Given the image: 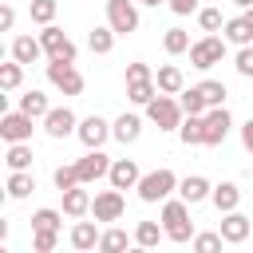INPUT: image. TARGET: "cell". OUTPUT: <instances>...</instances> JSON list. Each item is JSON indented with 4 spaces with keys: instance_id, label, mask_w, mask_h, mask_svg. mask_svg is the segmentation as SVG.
I'll use <instances>...</instances> for the list:
<instances>
[{
    "instance_id": "4fadbf2b",
    "label": "cell",
    "mask_w": 253,
    "mask_h": 253,
    "mask_svg": "<svg viewBox=\"0 0 253 253\" xmlns=\"http://www.w3.org/2000/svg\"><path fill=\"white\" fill-rule=\"evenodd\" d=\"M138 178H142V170H138L134 158H115V162H111L107 182H111L115 190H138Z\"/></svg>"
},
{
    "instance_id": "6da1fadb",
    "label": "cell",
    "mask_w": 253,
    "mask_h": 253,
    "mask_svg": "<svg viewBox=\"0 0 253 253\" xmlns=\"http://www.w3.org/2000/svg\"><path fill=\"white\" fill-rule=\"evenodd\" d=\"M162 229L178 245L194 241V221H190V202L186 198H166L162 202Z\"/></svg>"
},
{
    "instance_id": "d6986e66",
    "label": "cell",
    "mask_w": 253,
    "mask_h": 253,
    "mask_svg": "<svg viewBox=\"0 0 253 253\" xmlns=\"http://www.w3.org/2000/svg\"><path fill=\"white\" fill-rule=\"evenodd\" d=\"M111 134H115V138H119L123 146L138 142V134H142V119H138V115H126V111H123V115H119V119L111 123Z\"/></svg>"
},
{
    "instance_id": "ab89813d",
    "label": "cell",
    "mask_w": 253,
    "mask_h": 253,
    "mask_svg": "<svg viewBox=\"0 0 253 253\" xmlns=\"http://www.w3.org/2000/svg\"><path fill=\"white\" fill-rule=\"evenodd\" d=\"M51 182H55V190H59V194H63V190H71V186H79V170H75V162H71V166H55Z\"/></svg>"
},
{
    "instance_id": "484cf974",
    "label": "cell",
    "mask_w": 253,
    "mask_h": 253,
    "mask_svg": "<svg viewBox=\"0 0 253 253\" xmlns=\"http://www.w3.org/2000/svg\"><path fill=\"white\" fill-rule=\"evenodd\" d=\"M162 237H166V229H162L158 221H138V225H134V245H138V249H154Z\"/></svg>"
},
{
    "instance_id": "5bb4252c",
    "label": "cell",
    "mask_w": 253,
    "mask_h": 253,
    "mask_svg": "<svg viewBox=\"0 0 253 253\" xmlns=\"http://www.w3.org/2000/svg\"><path fill=\"white\" fill-rule=\"evenodd\" d=\"M229 126H233V115H229L225 107H210V111H206V146L225 142Z\"/></svg>"
},
{
    "instance_id": "2e32d148",
    "label": "cell",
    "mask_w": 253,
    "mask_h": 253,
    "mask_svg": "<svg viewBox=\"0 0 253 253\" xmlns=\"http://www.w3.org/2000/svg\"><path fill=\"white\" fill-rule=\"evenodd\" d=\"M154 83H158L162 95H182V91H186V75H182L178 63H162V67L154 71Z\"/></svg>"
},
{
    "instance_id": "681fc988",
    "label": "cell",
    "mask_w": 253,
    "mask_h": 253,
    "mask_svg": "<svg viewBox=\"0 0 253 253\" xmlns=\"http://www.w3.org/2000/svg\"><path fill=\"white\" fill-rule=\"evenodd\" d=\"M210 4H217V0H210Z\"/></svg>"
},
{
    "instance_id": "ba28073f",
    "label": "cell",
    "mask_w": 253,
    "mask_h": 253,
    "mask_svg": "<svg viewBox=\"0 0 253 253\" xmlns=\"http://www.w3.org/2000/svg\"><path fill=\"white\" fill-rule=\"evenodd\" d=\"M32 115L24 111H4L0 115V138L4 142H32Z\"/></svg>"
},
{
    "instance_id": "d4e9b609",
    "label": "cell",
    "mask_w": 253,
    "mask_h": 253,
    "mask_svg": "<svg viewBox=\"0 0 253 253\" xmlns=\"http://www.w3.org/2000/svg\"><path fill=\"white\" fill-rule=\"evenodd\" d=\"M20 111H24V115H32V119H43V115L51 111V103H47V95H43V91H36V87H32V91H24V95H20Z\"/></svg>"
},
{
    "instance_id": "52a82bcc",
    "label": "cell",
    "mask_w": 253,
    "mask_h": 253,
    "mask_svg": "<svg viewBox=\"0 0 253 253\" xmlns=\"http://www.w3.org/2000/svg\"><path fill=\"white\" fill-rule=\"evenodd\" d=\"M107 24L119 36L138 32V8H134V0H107Z\"/></svg>"
},
{
    "instance_id": "7c38bea8",
    "label": "cell",
    "mask_w": 253,
    "mask_h": 253,
    "mask_svg": "<svg viewBox=\"0 0 253 253\" xmlns=\"http://www.w3.org/2000/svg\"><path fill=\"white\" fill-rule=\"evenodd\" d=\"M75 170H79V182L83 186H91V182H99V178H107L111 174V158L103 154V146L99 150H87L79 162H75Z\"/></svg>"
},
{
    "instance_id": "ffe728a7",
    "label": "cell",
    "mask_w": 253,
    "mask_h": 253,
    "mask_svg": "<svg viewBox=\"0 0 253 253\" xmlns=\"http://www.w3.org/2000/svg\"><path fill=\"white\" fill-rule=\"evenodd\" d=\"M178 138L186 146H206V115H186L178 126Z\"/></svg>"
},
{
    "instance_id": "60d3db41",
    "label": "cell",
    "mask_w": 253,
    "mask_h": 253,
    "mask_svg": "<svg viewBox=\"0 0 253 253\" xmlns=\"http://www.w3.org/2000/svg\"><path fill=\"white\" fill-rule=\"evenodd\" d=\"M59 210H36L32 213V229H59Z\"/></svg>"
},
{
    "instance_id": "8fae6325",
    "label": "cell",
    "mask_w": 253,
    "mask_h": 253,
    "mask_svg": "<svg viewBox=\"0 0 253 253\" xmlns=\"http://www.w3.org/2000/svg\"><path fill=\"white\" fill-rule=\"evenodd\" d=\"M123 210H126V202H123V190H115V186H111V190H99L95 202H91L95 221H119Z\"/></svg>"
},
{
    "instance_id": "f35d334b",
    "label": "cell",
    "mask_w": 253,
    "mask_h": 253,
    "mask_svg": "<svg viewBox=\"0 0 253 253\" xmlns=\"http://www.w3.org/2000/svg\"><path fill=\"white\" fill-rule=\"evenodd\" d=\"M190 245H194V253H217V249L225 245V237H221V229H217V233H194Z\"/></svg>"
},
{
    "instance_id": "1f68e13d",
    "label": "cell",
    "mask_w": 253,
    "mask_h": 253,
    "mask_svg": "<svg viewBox=\"0 0 253 253\" xmlns=\"http://www.w3.org/2000/svg\"><path fill=\"white\" fill-rule=\"evenodd\" d=\"M55 12H59V0H32L28 4V16H32V24H51L55 20Z\"/></svg>"
},
{
    "instance_id": "ee69618b",
    "label": "cell",
    "mask_w": 253,
    "mask_h": 253,
    "mask_svg": "<svg viewBox=\"0 0 253 253\" xmlns=\"http://www.w3.org/2000/svg\"><path fill=\"white\" fill-rule=\"evenodd\" d=\"M170 4V12L174 16H190V12H198L202 8V0H166Z\"/></svg>"
},
{
    "instance_id": "8992f818",
    "label": "cell",
    "mask_w": 253,
    "mask_h": 253,
    "mask_svg": "<svg viewBox=\"0 0 253 253\" xmlns=\"http://www.w3.org/2000/svg\"><path fill=\"white\" fill-rule=\"evenodd\" d=\"M40 43H43V55L47 59H67V63H75V43L55 28V24H43V32H40Z\"/></svg>"
},
{
    "instance_id": "bcb514c9",
    "label": "cell",
    "mask_w": 253,
    "mask_h": 253,
    "mask_svg": "<svg viewBox=\"0 0 253 253\" xmlns=\"http://www.w3.org/2000/svg\"><path fill=\"white\" fill-rule=\"evenodd\" d=\"M241 146H245V150L253 154V119H249V123L241 126Z\"/></svg>"
},
{
    "instance_id": "f6af8a7d",
    "label": "cell",
    "mask_w": 253,
    "mask_h": 253,
    "mask_svg": "<svg viewBox=\"0 0 253 253\" xmlns=\"http://www.w3.org/2000/svg\"><path fill=\"white\" fill-rule=\"evenodd\" d=\"M12 24H16V8L4 4V8H0V32H12Z\"/></svg>"
},
{
    "instance_id": "cb8c5ba5",
    "label": "cell",
    "mask_w": 253,
    "mask_h": 253,
    "mask_svg": "<svg viewBox=\"0 0 253 253\" xmlns=\"http://www.w3.org/2000/svg\"><path fill=\"white\" fill-rule=\"evenodd\" d=\"M221 36H225L229 43H237V47H245V43H253V28H249V20H245V16H233V20H225V28H221Z\"/></svg>"
},
{
    "instance_id": "ac0fdd59",
    "label": "cell",
    "mask_w": 253,
    "mask_h": 253,
    "mask_svg": "<svg viewBox=\"0 0 253 253\" xmlns=\"http://www.w3.org/2000/svg\"><path fill=\"white\" fill-rule=\"evenodd\" d=\"M91 194H87V186L79 182V186H71V190H63V213L67 217H87L91 213Z\"/></svg>"
},
{
    "instance_id": "277c9868",
    "label": "cell",
    "mask_w": 253,
    "mask_h": 253,
    "mask_svg": "<svg viewBox=\"0 0 253 253\" xmlns=\"http://www.w3.org/2000/svg\"><path fill=\"white\" fill-rule=\"evenodd\" d=\"M174 190H178V174L166 170V166H158V170H150V174L138 178V198L142 202H166Z\"/></svg>"
},
{
    "instance_id": "b9f144b4",
    "label": "cell",
    "mask_w": 253,
    "mask_h": 253,
    "mask_svg": "<svg viewBox=\"0 0 253 253\" xmlns=\"http://www.w3.org/2000/svg\"><path fill=\"white\" fill-rule=\"evenodd\" d=\"M233 67H237V75H245V79H253V43H245V47H237V55H233Z\"/></svg>"
},
{
    "instance_id": "f907efd6",
    "label": "cell",
    "mask_w": 253,
    "mask_h": 253,
    "mask_svg": "<svg viewBox=\"0 0 253 253\" xmlns=\"http://www.w3.org/2000/svg\"><path fill=\"white\" fill-rule=\"evenodd\" d=\"M138 4H142V0H138Z\"/></svg>"
},
{
    "instance_id": "e575fe53",
    "label": "cell",
    "mask_w": 253,
    "mask_h": 253,
    "mask_svg": "<svg viewBox=\"0 0 253 253\" xmlns=\"http://www.w3.org/2000/svg\"><path fill=\"white\" fill-rule=\"evenodd\" d=\"M20 79H24V63H20V59L0 63V87H4V91H16V87H20Z\"/></svg>"
},
{
    "instance_id": "3957f363",
    "label": "cell",
    "mask_w": 253,
    "mask_h": 253,
    "mask_svg": "<svg viewBox=\"0 0 253 253\" xmlns=\"http://www.w3.org/2000/svg\"><path fill=\"white\" fill-rule=\"evenodd\" d=\"M146 119L158 126V130H178L182 126V119H186V111H182V103L174 99V95H154L150 103H146Z\"/></svg>"
},
{
    "instance_id": "7402d4cb",
    "label": "cell",
    "mask_w": 253,
    "mask_h": 253,
    "mask_svg": "<svg viewBox=\"0 0 253 253\" xmlns=\"http://www.w3.org/2000/svg\"><path fill=\"white\" fill-rule=\"evenodd\" d=\"M40 55H43L40 36H16V40H12V59H20V63H36Z\"/></svg>"
},
{
    "instance_id": "9a60e30c",
    "label": "cell",
    "mask_w": 253,
    "mask_h": 253,
    "mask_svg": "<svg viewBox=\"0 0 253 253\" xmlns=\"http://www.w3.org/2000/svg\"><path fill=\"white\" fill-rule=\"evenodd\" d=\"M249 229H253V221L245 213H237V210L221 213V237H225V245H241L249 237Z\"/></svg>"
},
{
    "instance_id": "7dc6e473",
    "label": "cell",
    "mask_w": 253,
    "mask_h": 253,
    "mask_svg": "<svg viewBox=\"0 0 253 253\" xmlns=\"http://www.w3.org/2000/svg\"><path fill=\"white\" fill-rule=\"evenodd\" d=\"M233 4H237L241 12H245V8H253V0H233Z\"/></svg>"
},
{
    "instance_id": "f546056e",
    "label": "cell",
    "mask_w": 253,
    "mask_h": 253,
    "mask_svg": "<svg viewBox=\"0 0 253 253\" xmlns=\"http://www.w3.org/2000/svg\"><path fill=\"white\" fill-rule=\"evenodd\" d=\"M36 190L32 170H8V198H28Z\"/></svg>"
},
{
    "instance_id": "4dcf8cb0",
    "label": "cell",
    "mask_w": 253,
    "mask_h": 253,
    "mask_svg": "<svg viewBox=\"0 0 253 253\" xmlns=\"http://www.w3.org/2000/svg\"><path fill=\"white\" fill-rule=\"evenodd\" d=\"M198 91H202V99H206V107H225V83L221 79H202L198 83Z\"/></svg>"
},
{
    "instance_id": "603a6c76",
    "label": "cell",
    "mask_w": 253,
    "mask_h": 253,
    "mask_svg": "<svg viewBox=\"0 0 253 253\" xmlns=\"http://www.w3.org/2000/svg\"><path fill=\"white\" fill-rule=\"evenodd\" d=\"M99 229H95V221H75V229H71V249H79V253H87V249H99Z\"/></svg>"
},
{
    "instance_id": "83f0119b",
    "label": "cell",
    "mask_w": 253,
    "mask_h": 253,
    "mask_svg": "<svg viewBox=\"0 0 253 253\" xmlns=\"http://www.w3.org/2000/svg\"><path fill=\"white\" fill-rule=\"evenodd\" d=\"M154 95H158V83H154V79H134V83H126V99H130L134 107H146Z\"/></svg>"
},
{
    "instance_id": "7a4b0ae2",
    "label": "cell",
    "mask_w": 253,
    "mask_h": 253,
    "mask_svg": "<svg viewBox=\"0 0 253 253\" xmlns=\"http://www.w3.org/2000/svg\"><path fill=\"white\" fill-rule=\"evenodd\" d=\"M225 36H217V32H206L202 40H194L190 43V67H198V71H210L213 63H221L225 59Z\"/></svg>"
},
{
    "instance_id": "8d00e7d4",
    "label": "cell",
    "mask_w": 253,
    "mask_h": 253,
    "mask_svg": "<svg viewBox=\"0 0 253 253\" xmlns=\"http://www.w3.org/2000/svg\"><path fill=\"white\" fill-rule=\"evenodd\" d=\"M126 245H130L126 229H107V233L99 237V249H103V253H123Z\"/></svg>"
},
{
    "instance_id": "c3c4849f",
    "label": "cell",
    "mask_w": 253,
    "mask_h": 253,
    "mask_svg": "<svg viewBox=\"0 0 253 253\" xmlns=\"http://www.w3.org/2000/svg\"><path fill=\"white\" fill-rule=\"evenodd\" d=\"M241 16H245V20H249V28H253V8H245V12H241Z\"/></svg>"
},
{
    "instance_id": "f1b7e54d",
    "label": "cell",
    "mask_w": 253,
    "mask_h": 253,
    "mask_svg": "<svg viewBox=\"0 0 253 253\" xmlns=\"http://www.w3.org/2000/svg\"><path fill=\"white\" fill-rule=\"evenodd\" d=\"M8 170H32V142H8Z\"/></svg>"
},
{
    "instance_id": "9c48e42d",
    "label": "cell",
    "mask_w": 253,
    "mask_h": 253,
    "mask_svg": "<svg viewBox=\"0 0 253 253\" xmlns=\"http://www.w3.org/2000/svg\"><path fill=\"white\" fill-rule=\"evenodd\" d=\"M75 138H79L87 150H99V146H103L107 138H115V134H111V123H107L103 115H87V119H79Z\"/></svg>"
},
{
    "instance_id": "836d02e7",
    "label": "cell",
    "mask_w": 253,
    "mask_h": 253,
    "mask_svg": "<svg viewBox=\"0 0 253 253\" xmlns=\"http://www.w3.org/2000/svg\"><path fill=\"white\" fill-rule=\"evenodd\" d=\"M162 47H166L170 55H182V51H190V36H186L182 28H166V36H162Z\"/></svg>"
},
{
    "instance_id": "e0dca14e",
    "label": "cell",
    "mask_w": 253,
    "mask_h": 253,
    "mask_svg": "<svg viewBox=\"0 0 253 253\" xmlns=\"http://www.w3.org/2000/svg\"><path fill=\"white\" fill-rule=\"evenodd\" d=\"M213 194V186L202 178V174H186V178H178V198H186L190 206H198V202H206Z\"/></svg>"
},
{
    "instance_id": "7bdbcfd3",
    "label": "cell",
    "mask_w": 253,
    "mask_h": 253,
    "mask_svg": "<svg viewBox=\"0 0 253 253\" xmlns=\"http://www.w3.org/2000/svg\"><path fill=\"white\" fill-rule=\"evenodd\" d=\"M134 79H154V71H150V63H126V83H134Z\"/></svg>"
},
{
    "instance_id": "74e56055",
    "label": "cell",
    "mask_w": 253,
    "mask_h": 253,
    "mask_svg": "<svg viewBox=\"0 0 253 253\" xmlns=\"http://www.w3.org/2000/svg\"><path fill=\"white\" fill-rule=\"evenodd\" d=\"M59 245V229H32V249L36 253H51Z\"/></svg>"
},
{
    "instance_id": "5b68a950",
    "label": "cell",
    "mask_w": 253,
    "mask_h": 253,
    "mask_svg": "<svg viewBox=\"0 0 253 253\" xmlns=\"http://www.w3.org/2000/svg\"><path fill=\"white\" fill-rule=\"evenodd\" d=\"M47 83L63 95H83V75L67 59H47Z\"/></svg>"
},
{
    "instance_id": "d6a6232c",
    "label": "cell",
    "mask_w": 253,
    "mask_h": 253,
    "mask_svg": "<svg viewBox=\"0 0 253 253\" xmlns=\"http://www.w3.org/2000/svg\"><path fill=\"white\" fill-rule=\"evenodd\" d=\"M198 28H202V32H221V28H225V20H221V8H217V4H206V8H198Z\"/></svg>"
},
{
    "instance_id": "30bf717a",
    "label": "cell",
    "mask_w": 253,
    "mask_h": 253,
    "mask_svg": "<svg viewBox=\"0 0 253 253\" xmlns=\"http://www.w3.org/2000/svg\"><path fill=\"white\" fill-rule=\"evenodd\" d=\"M40 123H43L47 138H67V134H75V130H79V119H75V111H71V107H51Z\"/></svg>"
},
{
    "instance_id": "d590c367",
    "label": "cell",
    "mask_w": 253,
    "mask_h": 253,
    "mask_svg": "<svg viewBox=\"0 0 253 253\" xmlns=\"http://www.w3.org/2000/svg\"><path fill=\"white\" fill-rule=\"evenodd\" d=\"M178 103H182V111H186V115H206V111H210L198 87H186V91L178 95Z\"/></svg>"
},
{
    "instance_id": "44dd1931",
    "label": "cell",
    "mask_w": 253,
    "mask_h": 253,
    "mask_svg": "<svg viewBox=\"0 0 253 253\" xmlns=\"http://www.w3.org/2000/svg\"><path fill=\"white\" fill-rule=\"evenodd\" d=\"M210 202L217 206V213L237 210V206H241V190H237V182H217V186H213V194H210Z\"/></svg>"
},
{
    "instance_id": "4316f807",
    "label": "cell",
    "mask_w": 253,
    "mask_h": 253,
    "mask_svg": "<svg viewBox=\"0 0 253 253\" xmlns=\"http://www.w3.org/2000/svg\"><path fill=\"white\" fill-rule=\"evenodd\" d=\"M115 36H119V32H115L111 24H107V28H91V32H87V47H91L95 55H107V51L115 47Z\"/></svg>"
}]
</instances>
